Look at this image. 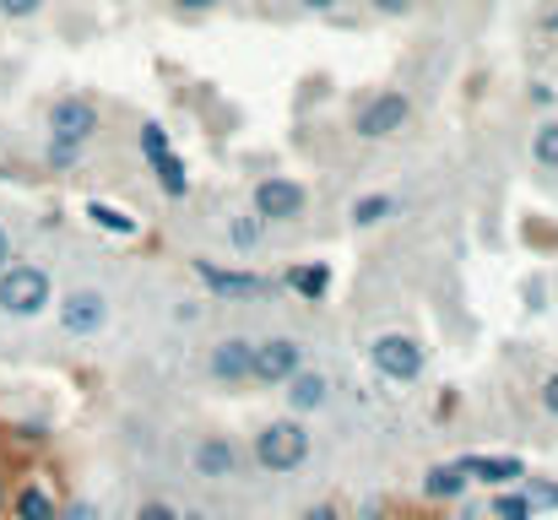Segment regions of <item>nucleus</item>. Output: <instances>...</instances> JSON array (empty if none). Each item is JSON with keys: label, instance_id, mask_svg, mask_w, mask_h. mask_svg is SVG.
<instances>
[{"label": "nucleus", "instance_id": "f257e3e1", "mask_svg": "<svg viewBox=\"0 0 558 520\" xmlns=\"http://www.w3.org/2000/svg\"><path fill=\"white\" fill-rule=\"evenodd\" d=\"M310 450H315V434L304 428V418H271V423H260V434L250 439V461L260 467V472H271V477H288V472H299L304 461H310Z\"/></svg>", "mask_w": 558, "mask_h": 520}, {"label": "nucleus", "instance_id": "f03ea898", "mask_svg": "<svg viewBox=\"0 0 558 520\" xmlns=\"http://www.w3.org/2000/svg\"><path fill=\"white\" fill-rule=\"evenodd\" d=\"M54 310V277L38 261H11L0 271V315L11 321H38Z\"/></svg>", "mask_w": 558, "mask_h": 520}, {"label": "nucleus", "instance_id": "7ed1b4c3", "mask_svg": "<svg viewBox=\"0 0 558 520\" xmlns=\"http://www.w3.org/2000/svg\"><path fill=\"white\" fill-rule=\"evenodd\" d=\"M190 271H195V282H201L217 304H244V299H271V293H277V282H271L266 271H255V266H222V261L195 255Z\"/></svg>", "mask_w": 558, "mask_h": 520}, {"label": "nucleus", "instance_id": "20e7f679", "mask_svg": "<svg viewBox=\"0 0 558 520\" xmlns=\"http://www.w3.org/2000/svg\"><path fill=\"white\" fill-rule=\"evenodd\" d=\"M250 211L260 217V222H299L304 211H310V184L304 179H293V173H260L255 184H250Z\"/></svg>", "mask_w": 558, "mask_h": 520}, {"label": "nucleus", "instance_id": "39448f33", "mask_svg": "<svg viewBox=\"0 0 558 520\" xmlns=\"http://www.w3.org/2000/svg\"><path fill=\"white\" fill-rule=\"evenodd\" d=\"M369 368L379 379L412 385V379H423L428 352H423V342L412 331H379V337H369Z\"/></svg>", "mask_w": 558, "mask_h": 520}, {"label": "nucleus", "instance_id": "423d86ee", "mask_svg": "<svg viewBox=\"0 0 558 520\" xmlns=\"http://www.w3.org/2000/svg\"><path fill=\"white\" fill-rule=\"evenodd\" d=\"M407 120H412V98H407L401 87H379V93H369V98L359 104L353 136H359V142H390V136L407 131Z\"/></svg>", "mask_w": 558, "mask_h": 520}, {"label": "nucleus", "instance_id": "0eeeda50", "mask_svg": "<svg viewBox=\"0 0 558 520\" xmlns=\"http://www.w3.org/2000/svg\"><path fill=\"white\" fill-rule=\"evenodd\" d=\"M44 131H49V142L87 147V142H98V131H104V109H98L93 98H82V93H65V98H54V104H49Z\"/></svg>", "mask_w": 558, "mask_h": 520}, {"label": "nucleus", "instance_id": "6e6552de", "mask_svg": "<svg viewBox=\"0 0 558 520\" xmlns=\"http://www.w3.org/2000/svg\"><path fill=\"white\" fill-rule=\"evenodd\" d=\"M54 315H60V331H65V337L87 342V337H104V331H109L114 304H109L104 288H71V293L54 299Z\"/></svg>", "mask_w": 558, "mask_h": 520}, {"label": "nucleus", "instance_id": "1a4fd4ad", "mask_svg": "<svg viewBox=\"0 0 558 520\" xmlns=\"http://www.w3.org/2000/svg\"><path fill=\"white\" fill-rule=\"evenodd\" d=\"M299 368H310V352L299 337H266V342H255L250 385H288Z\"/></svg>", "mask_w": 558, "mask_h": 520}, {"label": "nucleus", "instance_id": "9d476101", "mask_svg": "<svg viewBox=\"0 0 558 520\" xmlns=\"http://www.w3.org/2000/svg\"><path fill=\"white\" fill-rule=\"evenodd\" d=\"M190 467H195V477H206V483H228V477H239L244 450H239L228 434H201V439L190 445Z\"/></svg>", "mask_w": 558, "mask_h": 520}, {"label": "nucleus", "instance_id": "9b49d317", "mask_svg": "<svg viewBox=\"0 0 558 520\" xmlns=\"http://www.w3.org/2000/svg\"><path fill=\"white\" fill-rule=\"evenodd\" d=\"M250 363H255L250 337H222L206 347V379H217V385H250Z\"/></svg>", "mask_w": 558, "mask_h": 520}, {"label": "nucleus", "instance_id": "f8f14e48", "mask_svg": "<svg viewBox=\"0 0 558 520\" xmlns=\"http://www.w3.org/2000/svg\"><path fill=\"white\" fill-rule=\"evenodd\" d=\"M456 467L472 477V483H483V488H521V477H526V461L521 456H477V450H466V456H456Z\"/></svg>", "mask_w": 558, "mask_h": 520}, {"label": "nucleus", "instance_id": "ddd939ff", "mask_svg": "<svg viewBox=\"0 0 558 520\" xmlns=\"http://www.w3.org/2000/svg\"><path fill=\"white\" fill-rule=\"evenodd\" d=\"M5 520H60V494L49 477H22L11 488V505H5Z\"/></svg>", "mask_w": 558, "mask_h": 520}, {"label": "nucleus", "instance_id": "4468645a", "mask_svg": "<svg viewBox=\"0 0 558 520\" xmlns=\"http://www.w3.org/2000/svg\"><path fill=\"white\" fill-rule=\"evenodd\" d=\"M282 288H288L299 304H326L331 288H337V271H331V261H293V266L282 271Z\"/></svg>", "mask_w": 558, "mask_h": 520}, {"label": "nucleus", "instance_id": "2eb2a0df", "mask_svg": "<svg viewBox=\"0 0 558 520\" xmlns=\"http://www.w3.org/2000/svg\"><path fill=\"white\" fill-rule=\"evenodd\" d=\"M282 396H288V412H293V418H310V412H320V407L331 401V379H326L320 368H299V374L282 385Z\"/></svg>", "mask_w": 558, "mask_h": 520}, {"label": "nucleus", "instance_id": "dca6fc26", "mask_svg": "<svg viewBox=\"0 0 558 520\" xmlns=\"http://www.w3.org/2000/svg\"><path fill=\"white\" fill-rule=\"evenodd\" d=\"M423 505H461L466 494H472V477L456 467V461H439V467H428L423 472Z\"/></svg>", "mask_w": 558, "mask_h": 520}, {"label": "nucleus", "instance_id": "f3484780", "mask_svg": "<svg viewBox=\"0 0 558 520\" xmlns=\"http://www.w3.org/2000/svg\"><path fill=\"white\" fill-rule=\"evenodd\" d=\"M82 217H87L98 233H109V239H136V233H142V217L125 211V206H114V201H87Z\"/></svg>", "mask_w": 558, "mask_h": 520}, {"label": "nucleus", "instance_id": "a211bd4d", "mask_svg": "<svg viewBox=\"0 0 558 520\" xmlns=\"http://www.w3.org/2000/svg\"><path fill=\"white\" fill-rule=\"evenodd\" d=\"M401 211V201L390 195V190H369V195H359L353 206H348V222L359 228V233H369V228H379V222H390Z\"/></svg>", "mask_w": 558, "mask_h": 520}, {"label": "nucleus", "instance_id": "6ab92c4d", "mask_svg": "<svg viewBox=\"0 0 558 520\" xmlns=\"http://www.w3.org/2000/svg\"><path fill=\"white\" fill-rule=\"evenodd\" d=\"M153 169V179H158V190H163V201H190V164L180 158V153H169V158H158V164H147Z\"/></svg>", "mask_w": 558, "mask_h": 520}, {"label": "nucleus", "instance_id": "aec40b11", "mask_svg": "<svg viewBox=\"0 0 558 520\" xmlns=\"http://www.w3.org/2000/svg\"><path fill=\"white\" fill-rule=\"evenodd\" d=\"M266 233H271V222H260L250 206H244L239 217H228V244H233L239 255H255V250L266 244Z\"/></svg>", "mask_w": 558, "mask_h": 520}, {"label": "nucleus", "instance_id": "412c9836", "mask_svg": "<svg viewBox=\"0 0 558 520\" xmlns=\"http://www.w3.org/2000/svg\"><path fill=\"white\" fill-rule=\"evenodd\" d=\"M532 164L543 173H558V114H548V120L532 131Z\"/></svg>", "mask_w": 558, "mask_h": 520}, {"label": "nucleus", "instance_id": "4be33fe9", "mask_svg": "<svg viewBox=\"0 0 558 520\" xmlns=\"http://www.w3.org/2000/svg\"><path fill=\"white\" fill-rule=\"evenodd\" d=\"M488 520H537V510H532V499L521 488H499L488 499Z\"/></svg>", "mask_w": 558, "mask_h": 520}, {"label": "nucleus", "instance_id": "5701e85b", "mask_svg": "<svg viewBox=\"0 0 558 520\" xmlns=\"http://www.w3.org/2000/svg\"><path fill=\"white\" fill-rule=\"evenodd\" d=\"M136 147H142L147 164H158V158L174 153V136L163 131V120H142V125H136Z\"/></svg>", "mask_w": 558, "mask_h": 520}, {"label": "nucleus", "instance_id": "b1692460", "mask_svg": "<svg viewBox=\"0 0 558 520\" xmlns=\"http://www.w3.org/2000/svg\"><path fill=\"white\" fill-rule=\"evenodd\" d=\"M82 158H87V147H71V142H49L44 136V164L54 173H82Z\"/></svg>", "mask_w": 558, "mask_h": 520}, {"label": "nucleus", "instance_id": "393cba45", "mask_svg": "<svg viewBox=\"0 0 558 520\" xmlns=\"http://www.w3.org/2000/svg\"><path fill=\"white\" fill-rule=\"evenodd\" d=\"M521 494L532 499L537 516H543V510H558V477H532V472H526V477H521Z\"/></svg>", "mask_w": 558, "mask_h": 520}, {"label": "nucleus", "instance_id": "a878e982", "mask_svg": "<svg viewBox=\"0 0 558 520\" xmlns=\"http://www.w3.org/2000/svg\"><path fill=\"white\" fill-rule=\"evenodd\" d=\"M44 5H49V0H0V16H5V22H33Z\"/></svg>", "mask_w": 558, "mask_h": 520}, {"label": "nucleus", "instance_id": "bb28decb", "mask_svg": "<svg viewBox=\"0 0 558 520\" xmlns=\"http://www.w3.org/2000/svg\"><path fill=\"white\" fill-rule=\"evenodd\" d=\"M412 5H417V0H369V11H374V16H385V22L412 16Z\"/></svg>", "mask_w": 558, "mask_h": 520}, {"label": "nucleus", "instance_id": "cd10ccee", "mask_svg": "<svg viewBox=\"0 0 558 520\" xmlns=\"http://www.w3.org/2000/svg\"><path fill=\"white\" fill-rule=\"evenodd\" d=\"M60 520H104V510L93 499H71V505H60Z\"/></svg>", "mask_w": 558, "mask_h": 520}, {"label": "nucleus", "instance_id": "c85d7f7f", "mask_svg": "<svg viewBox=\"0 0 558 520\" xmlns=\"http://www.w3.org/2000/svg\"><path fill=\"white\" fill-rule=\"evenodd\" d=\"M304 520H348V510H342L337 499H315V505L304 510Z\"/></svg>", "mask_w": 558, "mask_h": 520}, {"label": "nucleus", "instance_id": "c756f323", "mask_svg": "<svg viewBox=\"0 0 558 520\" xmlns=\"http://www.w3.org/2000/svg\"><path fill=\"white\" fill-rule=\"evenodd\" d=\"M136 520H180V510H174L169 499H147V505L136 510Z\"/></svg>", "mask_w": 558, "mask_h": 520}, {"label": "nucleus", "instance_id": "7c9ffc66", "mask_svg": "<svg viewBox=\"0 0 558 520\" xmlns=\"http://www.w3.org/2000/svg\"><path fill=\"white\" fill-rule=\"evenodd\" d=\"M11 439H16V445H44V439H49V428H44V423H16V428H11Z\"/></svg>", "mask_w": 558, "mask_h": 520}, {"label": "nucleus", "instance_id": "2f4dec72", "mask_svg": "<svg viewBox=\"0 0 558 520\" xmlns=\"http://www.w3.org/2000/svg\"><path fill=\"white\" fill-rule=\"evenodd\" d=\"M537 401H543V412H548V418H558V368H554V374H548V379H543V390H537Z\"/></svg>", "mask_w": 558, "mask_h": 520}, {"label": "nucleus", "instance_id": "473e14b6", "mask_svg": "<svg viewBox=\"0 0 558 520\" xmlns=\"http://www.w3.org/2000/svg\"><path fill=\"white\" fill-rule=\"evenodd\" d=\"M526 98H532L537 109H554V104H558V87H548V82H532V87H526Z\"/></svg>", "mask_w": 558, "mask_h": 520}, {"label": "nucleus", "instance_id": "72a5a7b5", "mask_svg": "<svg viewBox=\"0 0 558 520\" xmlns=\"http://www.w3.org/2000/svg\"><path fill=\"white\" fill-rule=\"evenodd\" d=\"M169 5H174L180 16H206V11H217L222 0H169Z\"/></svg>", "mask_w": 558, "mask_h": 520}, {"label": "nucleus", "instance_id": "f704fd0d", "mask_svg": "<svg viewBox=\"0 0 558 520\" xmlns=\"http://www.w3.org/2000/svg\"><path fill=\"white\" fill-rule=\"evenodd\" d=\"M174 321H180V326H195V321H201V299H180Z\"/></svg>", "mask_w": 558, "mask_h": 520}, {"label": "nucleus", "instance_id": "c9c22d12", "mask_svg": "<svg viewBox=\"0 0 558 520\" xmlns=\"http://www.w3.org/2000/svg\"><path fill=\"white\" fill-rule=\"evenodd\" d=\"M11 261H16V244H11V228L0 222V271H5Z\"/></svg>", "mask_w": 558, "mask_h": 520}, {"label": "nucleus", "instance_id": "e433bc0d", "mask_svg": "<svg viewBox=\"0 0 558 520\" xmlns=\"http://www.w3.org/2000/svg\"><path fill=\"white\" fill-rule=\"evenodd\" d=\"M348 520H385V505H379V499H364V505H359Z\"/></svg>", "mask_w": 558, "mask_h": 520}, {"label": "nucleus", "instance_id": "4c0bfd02", "mask_svg": "<svg viewBox=\"0 0 558 520\" xmlns=\"http://www.w3.org/2000/svg\"><path fill=\"white\" fill-rule=\"evenodd\" d=\"M293 5H299V11H315V16H326V11H337L342 0H293Z\"/></svg>", "mask_w": 558, "mask_h": 520}, {"label": "nucleus", "instance_id": "58836bf2", "mask_svg": "<svg viewBox=\"0 0 558 520\" xmlns=\"http://www.w3.org/2000/svg\"><path fill=\"white\" fill-rule=\"evenodd\" d=\"M488 516V505H472V499H461V510H456V520H483Z\"/></svg>", "mask_w": 558, "mask_h": 520}, {"label": "nucleus", "instance_id": "ea45409f", "mask_svg": "<svg viewBox=\"0 0 558 520\" xmlns=\"http://www.w3.org/2000/svg\"><path fill=\"white\" fill-rule=\"evenodd\" d=\"M11 505V483H5V472H0V510Z\"/></svg>", "mask_w": 558, "mask_h": 520}, {"label": "nucleus", "instance_id": "a19ab883", "mask_svg": "<svg viewBox=\"0 0 558 520\" xmlns=\"http://www.w3.org/2000/svg\"><path fill=\"white\" fill-rule=\"evenodd\" d=\"M543 27H548V33H558V5L548 11V16H543Z\"/></svg>", "mask_w": 558, "mask_h": 520}, {"label": "nucleus", "instance_id": "79ce46f5", "mask_svg": "<svg viewBox=\"0 0 558 520\" xmlns=\"http://www.w3.org/2000/svg\"><path fill=\"white\" fill-rule=\"evenodd\" d=\"M180 520H211L206 510H180Z\"/></svg>", "mask_w": 558, "mask_h": 520}]
</instances>
